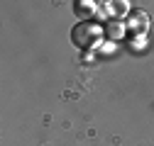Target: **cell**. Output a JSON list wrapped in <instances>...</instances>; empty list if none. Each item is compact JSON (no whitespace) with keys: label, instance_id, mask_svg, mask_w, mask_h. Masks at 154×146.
<instances>
[{"label":"cell","instance_id":"cell-1","mask_svg":"<svg viewBox=\"0 0 154 146\" xmlns=\"http://www.w3.org/2000/svg\"><path fill=\"white\" fill-rule=\"evenodd\" d=\"M103 36H105V32H103V25H95L93 20L88 22H79L73 29H71V42L79 46V49H83V51H93V49H98L100 44H103Z\"/></svg>","mask_w":154,"mask_h":146},{"label":"cell","instance_id":"cell-2","mask_svg":"<svg viewBox=\"0 0 154 146\" xmlns=\"http://www.w3.org/2000/svg\"><path fill=\"white\" fill-rule=\"evenodd\" d=\"M147 27H149V17H147V12H142V10H132L130 15H127V29H132V34H144L147 32Z\"/></svg>","mask_w":154,"mask_h":146},{"label":"cell","instance_id":"cell-3","mask_svg":"<svg viewBox=\"0 0 154 146\" xmlns=\"http://www.w3.org/2000/svg\"><path fill=\"white\" fill-rule=\"evenodd\" d=\"M103 32H105V36H108L110 42H118V39H122V36H125L127 25L120 22V20H108V22L103 25Z\"/></svg>","mask_w":154,"mask_h":146},{"label":"cell","instance_id":"cell-4","mask_svg":"<svg viewBox=\"0 0 154 146\" xmlns=\"http://www.w3.org/2000/svg\"><path fill=\"white\" fill-rule=\"evenodd\" d=\"M98 5H100V3H93V0H79L73 10H76V15L86 22V17H93L95 12H98Z\"/></svg>","mask_w":154,"mask_h":146},{"label":"cell","instance_id":"cell-5","mask_svg":"<svg viewBox=\"0 0 154 146\" xmlns=\"http://www.w3.org/2000/svg\"><path fill=\"white\" fill-rule=\"evenodd\" d=\"M105 7H108V12L118 20V17H122V15H130V3L127 0H115V3H103Z\"/></svg>","mask_w":154,"mask_h":146}]
</instances>
